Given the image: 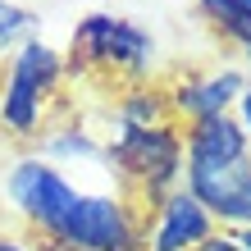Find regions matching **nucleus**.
I'll return each mask as SVG.
<instances>
[{
    "label": "nucleus",
    "mask_w": 251,
    "mask_h": 251,
    "mask_svg": "<svg viewBox=\"0 0 251 251\" xmlns=\"http://www.w3.org/2000/svg\"><path fill=\"white\" fill-rule=\"evenodd\" d=\"M64 82V55L41 37H27L9 55V69L0 78V124L14 137H37L46 128V110Z\"/></svg>",
    "instance_id": "7ed1b4c3"
},
{
    "label": "nucleus",
    "mask_w": 251,
    "mask_h": 251,
    "mask_svg": "<svg viewBox=\"0 0 251 251\" xmlns=\"http://www.w3.org/2000/svg\"><path fill=\"white\" fill-rule=\"evenodd\" d=\"M9 210L55 251H146V210L124 192H87L41 155L5 174Z\"/></svg>",
    "instance_id": "f257e3e1"
},
{
    "label": "nucleus",
    "mask_w": 251,
    "mask_h": 251,
    "mask_svg": "<svg viewBox=\"0 0 251 251\" xmlns=\"http://www.w3.org/2000/svg\"><path fill=\"white\" fill-rule=\"evenodd\" d=\"M238 128L251 137V78H247V87H242V96H238Z\"/></svg>",
    "instance_id": "9d476101"
},
{
    "label": "nucleus",
    "mask_w": 251,
    "mask_h": 251,
    "mask_svg": "<svg viewBox=\"0 0 251 251\" xmlns=\"http://www.w3.org/2000/svg\"><path fill=\"white\" fill-rule=\"evenodd\" d=\"M242 5H247V9H251V0H242Z\"/></svg>",
    "instance_id": "4468645a"
},
{
    "label": "nucleus",
    "mask_w": 251,
    "mask_h": 251,
    "mask_svg": "<svg viewBox=\"0 0 251 251\" xmlns=\"http://www.w3.org/2000/svg\"><path fill=\"white\" fill-rule=\"evenodd\" d=\"M69 64H73V73H100V78L137 82L155 64V37L142 23H132L128 14H87L73 27Z\"/></svg>",
    "instance_id": "f03ea898"
},
{
    "label": "nucleus",
    "mask_w": 251,
    "mask_h": 251,
    "mask_svg": "<svg viewBox=\"0 0 251 251\" xmlns=\"http://www.w3.org/2000/svg\"><path fill=\"white\" fill-rule=\"evenodd\" d=\"M197 9L228 46H238L242 55H251V9L242 5V0H197Z\"/></svg>",
    "instance_id": "6e6552de"
},
{
    "label": "nucleus",
    "mask_w": 251,
    "mask_h": 251,
    "mask_svg": "<svg viewBox=\"0 0 251 251\" xmlns=\"http://www.w3.org/2000/svg\"><path fill=\"white\" fill-rule=\"evenodd\" d=\"M242 87H247V73H242L238 64L210 69V73H187V78L169 92V114H174V124H178V119L197 124V119L228 114L233 105H238Z\"/></svg>",
    "instance_id": "423d86ee"
},
{
    "label": "nucleus",
    "mask_w": 251,
    "mask_h": 251,
    "mask_svg": "<svg viewBox=\"0 0 251 251\" xmlns=\"http://www.w3.org/2000/svg\"><path fill=\"white\" fill-rule=\"evenodd\" d=\"M183 187L215 224L251 228V155L238 160H183Z\"/></svg>",
    "instance_id": "20e7f679"
},
{
    "label": "nucleus",
    "mask_w": 251,
    "mask_h": 251,
    "mask_svg": "<svg viewBox=\"0 0 251 251\" xmlns=\"http://www.w3.org/2000/svg\"><path fill=\"white\" fill-rule=\"evenodd\" d=\"M32 14L23 5H14V0H0V60H5V50H19L27 37H32Z\"/></svg>",
    "instance_id": "1a4fd4ad"
},
{
    "label": "nucleus",
    "mask_w": 251,
    "mask_h": 251,
    "mask_svg": "<svg viewBox=\"0 0 251 251\" xmlns=\"http://www.w3.org/2000/svg\"><path fill=\"white\" fill-rule=\"evenodd\" d=\"M0 251H32V247H23L19 238H5V233H0Z\"/></svg>",
    "instance_id": "f8f14e48"
},
{
    "label": "nucleus",
    "mask_w": 251,
    "mask_h": 251,
    "mask_svg": "<svg viewBox=\"0 0 251 251\" xmlns=\"http://www.w3.org/2000/svg\"><path fill=\"white\" fill-rule=\"evenodd\" d=\"M251 155V137L238 128L233 114L197 119L183 128V160H238Z\"/></svg>",
    "instance_id": "0eeeda50"
},
{
    "label": "nucleus",
    "mask_w": 251,
    "mask_h": 251,
    "mask_svg": "<svg viewBox=\"0 0 251 251\" xmlns=\"http://www.w3.org/2000/svg\"><path fill=\"white\" fill-rule=\"evenodd\" d=\"M247 64H251V55H247Z\"/></svg>",
    "instance_id": "2eb2a0df"
},
{
    "label": "nucleus",
    "mask_w": 251,
    "mask_h": 251,
    "mask_svg": "<svg viewBox=\"0 0 251 251\" xmlns=\"http://www.w3.org/2000/svg\"><path fill=\"white\" fill-rule=\"evenodd\" d=\"M197 251H242V247H238V238H210V242H201Z\"/></svg>",
    "instance_id": "9b49d317"
},
{
    "label": "nucleus",
    "mask_w": 251,
    "mask_h": 251,
    "mask_svg": "<svg viewBox=\"0 0 251 251\" xmlns=\"http://www.w3.org/2000/svg\"><path fill=\"white\" fill-rule=\"evenodd\" d=\"M233 238H238V247H242V251H251V228H238Z\"/></svg>",
    "instance_id": "ddd939ff"
},
{
    "label": "nucleus",
    "mask_w": 251,
    "mask_h": 251,
    "mask_svg": "<svg viewBox=\"0 0 251 251\" xmlns=\"http://www.w3.org/2000/svg\"><path fill=\"white\" fill-rule=\"evenodd\" d=\"M215 238V219L201 210V201L187 187L169 192L146 219V251H197Z\"/></svg>",
    "instance_id": "39448f33"
}]
</instances>
